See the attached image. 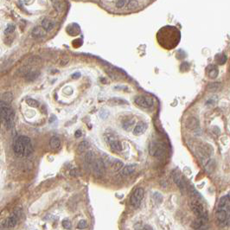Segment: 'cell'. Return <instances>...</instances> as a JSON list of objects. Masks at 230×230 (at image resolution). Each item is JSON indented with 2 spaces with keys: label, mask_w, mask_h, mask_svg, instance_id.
Instances as JSON below:
<instances>
[{
  "label": "cell",
  "mask_w": 230,
  "mask_h": 230,
  "mask_svg": "<svg viewBox=\"0 0 230 230\" xmlns=\"http://www.w3.org/2000/svg\"><path fill=\"white\" fill-rule=\"evenodd\" d=\"M92 168H93L94 174L96 177L100 178L104 176L105 172H106V164H105L103 159L98 158L97 160H95Z\"/></svg>",
  "instance_id": "6"
},
{
  "label": "cell",
  "mask_w": 230,
  "mask_h": 230,
  "mask_svg": "<svg viewBox=\"0 0 230 230\" xmlns=\"http://www.w3.org/2000/svg\"><path fill=\"white\" fill-rule=\"evenodd\" d=\"M185 126L188 130L197 131L199 130V120L195 117H189L186 120Z\"/></svg>",
  "instance_id": "11"
},
{
  "label": "cell",
  "mask_w": 230,
  "mask_h": 230,
  "mask_svg": "<svg viewBox=\"0 0 230 230\" xmlns=\"http://www.w3.org/2000/svg\"><path fill=\"white\" fill-rule=\"evenodd\" d=\"M134 120L131 119V120H127L126 121H125L122 125V127L126 130V131H130L132 129L133 126H134Z\"/></svg>",
  "instance_id": "25"
},
{
  "label": "cell",
  "mask_w": 230,
  "mask_h": 230,
  "mask_svg": "<svg viewBox=\"0 0 230 230\" xmlns=\"http://www.w3.org/2000/svg\"><path fill=\"white\" fill-rule=\"evenodd\" d=\"M17 219H18V215H17V212H15L14 214H12L11 216H9L8 218H6V219L5 220V221H3L2 225H3V227H5V228H11V227H14L17 225Z\"/></svg>",
  "instance_id": "10"
},
{
  "label": "cell",
  "mask_w": 230,
  "mask_h": 230,
  "mask_svg": "<svg viewBox=\"0 0 230 230\" xmlns=\"http://www.w3.org/2000/svg\"><path fill=\"white\" fill-rule=\"evenodd\" d=\"M146 230H152V227H151L147 226V227H146Z\"/></svg>",
  "instance_id": "43"
},
{
  "label": "cell",
  "mask_w": 230,
  "mask_h": 230,
  "mask_svg": "<svg viewBox=\"0 0 230 230\" xmlns=\"http://www.w3.org/2000/svg\"><path fill=\"white\" fill-rule=\"evenodd\" d=\"M221 87V83H219V82H212V83L208 85V89L209 91H216V90L220 89Z\"/></svg>",
  "instance_id": "29"
},
{
  "label": "cell",
  "mask_w": 230,
  "mask_h": 230,
  "mask_svg": "<svg viewBox=\"0 0 230 230\" xmlns=\"http://www.w3.org/2000/svg\"><path fill=\"white\" fill-rule=\"evenodd\" d=\"M62 225L65 229H70L72 227V224H71V222H70V221L68 219H64L62 221Z\"/></svg>",
  "instance_id": "34"
},
{
  "label": "cell",
  "mask_w": 230,
  "mask_h": 230,
  "mask_svg": "<svg viewBox=\"0 0 230 230\" xmlns=\"http://www.w3.org/2000/svg\"><path fill=\"white\" fill-rule=\"evenodd\" d=\"M13 95L11 92H6L4 93L1 96H0V102H4L6 104H10L12 101Z\"/></svg>",
  "instance_id": "21"
},
{
  "label": "cell",
  "mask_w": 230,
  "mask_h": 230,
  "mask_svg": "<svg viewBox=\"0 0 230 230\" xmlns=\"http://www.w3.org/2000/svg\"><path fill=\"white\" fill-rule=\"evenodd\" d=\"M88 148H89V143L88 141H82L80 143L77 151L79 153H81V152H84L85 151H87Z\"/></svg>",
  "instance_id": "24"
},
{
  "label": "cell",
  "mask_w": 230,
  "mask_h": 230,
  "mask_svg": "<svg viewBox=\"0 0 230 230\" xmlns=\"http://www.w3.org/2000/svg\"><path fill=\"white\" fill-rule=\"evenodd\" d=\"M207 221L205 220H203V219H196L192 223H191V227L195 230H197V229H200L202 228L205 224H206Z\"/></svg>",
  "instance_id": "19"
},
{
  "label": "cell",
  "mask_w": 230,
  "mask_h": 230,
  "mask_svg": "<svg viewBox=\"0 0 230 230\" xmlns=\"http://www.w3.org/2000/svg\"><path fill=\"white\" fill-rule=\"evenodd\" d=\"M200 155L203 158H209L211 155L213 154L214 149L211 145L209 144H202L197 149Z\"/></svg>",
  "instance_id": "8"
},
{
  "label": "cell",
  "mask_w": 230,
  "mask_h": 230,
  "mask_svg": "<svg viewBox=\"0 0 230 230\" xmlns=\"http://www.w3.org/2000/svg\"><path fill=\"white\" fill-rule=\"evenodd\" d=\"M149 153L155 158H163L166 153V148L159 141L153 140L149 144Z\"/></svg>",
  "instance_id": "4"
},
{
  "label": "cell",
  "mask_w": 230,
  "mask_h": 230,
  "mask_svg": "<svg viewBox=\"0 0 230 230\" xmlns=\"http://www.w3.org/2000/svg\"><path fill=\"white\" fill-rule=\"evenodd\" d=\"M80 74L78 72V73H74V74H72V78L73 79H78V78H80Z\"/></svg>",
  "instance_id": "40"
},
{
  "label": "cell",
  "mask_w": 230,
  "mask_h": 230,
  "mask_svg": "<svg viewBox=\"0 0 230 230\" xmlns=\"http://www.w3.org/2000/svg\"><path fill=\"white\" fill-rule=\"evenodd\" d=\"M113 3H114L115 6H116L117 8L122 9V8L127 6L128 1H126V0H119V1H114Z\"/></svg>",
  "instance_id": "30"
},
{
  "label": "cell",
  "mask_w": 230,
  "mask_h": 230,
  "mask_svg": "<svg viewBox=\"0 0 230 230\" xmlns=\"http://www.w3.org/2000/svg\"><path fill=\"white\" fill-rule=\"evenodd\" d=\"M40 73L38 71H31L29 72L25 76H26V80L28 81H33L35 80L38 76H39Z\"/></svg>",
  "instance_id": "23"
},
{
  "label": "cell",
  "mask_w": 230,
  "mask_h": 230,
  "mask_svg": "<svg viewBox=\"0 0 230 230\" xmlns=\"http://www.w3.org/2000/svg\"><path fill=\"white\" fill-rule=\"evenodd\" d=\"M215 168V161H214L213 159L209 160V161H208V163H207V164H206V165H205V169H206V170L209 172V173H211V172H213V171H214Z\"/></svg>",
  "instance_id": "27"
},
{
  "label": "cell",
  "mask_w": 230,
  "mask_h": 230,
  "mask_svg": "<svg viewBox=\"0 0 230 230\" xmlns=\"http://www.w3.org/2000/svg\"><path fill=\"white\" fill-rule=\"evenodd\" d=\"M87 227H88V222L86 221L85 220H80L79 221L78 225H77V227L79 229H84V228H86Z\"/></svg>",
  "instance_id": "35"
},
{
  "label": "cell",
  "mask_w": 230,
  "mask_h": 230,
  "mask_svg": "<svg viewBox=\"0 0 230 230\" xmlns=\"http://www.w3.org/2000/svg\"><path fill=\"white\" fill-rule=\"evenodd\" d=\"M227 212L225 209H217L216 212V218L220 223L226 224V220H227Z\"/></svg>",
  "instance_id": "17"
},
{
  "label": "cell",
  "mask_w": 230,
  "mask_h": 230,
  "mask_svg": "<svg viewBox=\"0 0 230 230\" xmlns=\"http://www.w3.org/2000/svg\"><path fill=\"white\" fill-rule=\"evenodd\" d=\"M172 178H173V181L174 183L177 184V186L179 188V189L184 193L185 190H186V183L184 182V180L183 179V177L180 176V174L177 171H173V173H172Z\"/></svg>",
  "instance_id": "9"
},
{
  "label": "cell",
  "mask_w": 230,
  "mask_h": 230,
  "mask_svg": "<svg viewBox=\"0 0 230 230\" xmlns=\"http://www.w3.org/2000/svg\"><path fill=\"white\" fill-rule=\"evenodd\" d=\"M54 4V7L55 8L56 11H62V2H58V1H55V2H53Z\"/></svg>",
  "instance_id": "37"
},
{
  "label": "cell",
  "mask_w": 230,
  "mask_h": 230,
  "mask_svg": "<svg viewBox=\"0 0 230 230\" xmlns=\"http://www.w3.org/2000/svg\"><path fill=\"white\" fill-rule=\"evenodd\" d=\"M74 136H75V138H80V137L81 136V132H80V130L76 131L75 133H74Z\"/></svg>",
  "instance_id": "41"
},
{
  "label": "cell",
  "mask_w": 230,
  "mask_h": 230,
  "mask_svg": "<svg viewBox=\"0 0 230 230\" xmlns=\"http://www.w3.org/2000/svg\"><path fill=\"white\" fill-rule=\"evenodd\" d=\"M144 194H145V192H144V189L142 188H137L133 191V193L130 198V203H131L132 207H134V208L139 207L142 200L144 198Z\"/></svg>",
  "instance_id": "5"
},
{
  "label": "cell",
  "mask_w": 230,
  "mask_h": 230,
  "mask_svg": "<svg viewBox=\"0 0 230 230\" xmlns=\"http://www.w3.org/2000/svg\"><path fill=\"white\" fill-rule=\"evenodd\" d=\"M135 103L143 108H151L152 107L154 101L152 98L149 96H138L135 98Z\"/></svg>",
  "instance_id": "7"
},
{
  "label": "cell",
  "mask_w": 230,
  "mask_h": 230,
  "mask_svg": "<svg viewBox=\"0 0 230 230\" xmlns=\"http://www.w3.org/2000/svg\"><path fill=\"white\" fill-rule=\"evenodd\" d=\"M42 26L46 31H50L51 30H53V28L55 27V22H53L50 19L45 18L42 22Z\"/></svg>",
  "instance_id": "18"
},
{
  "label": "cell",
  "mask_w": 230,
  "mask_h": 230,
  "mask_svg": "<svg viewBox=\"0 0 230 230\" xmlns=\"http://www.w3.org/2000/svg\"><path fill=\"white\" fill-rule=\"evenodd\" d=\"M215 60L218 62V64L221 65L224 64L227 61V56L224 54H218L215 55Z\"/></svg>",
  "instance_id": "28"
},
{
  "label": "cell",
  "mask_w": 230,
  "mask_h": 230,
  "mask_svg": "<svg viewBox=\"0 0 230 230\" xmlns=\"http://www.w3.org/2000/svg\"><path fill=\"white\" fill-rule=\"evenodd\" d=\"M189 191H190L191 195H193V196L195 198V200H198V199H201V198H202V196H201V195H200V194H199V193H198V192H197V191H196V190L194 189V187H192V186H191V187L189 188Z\"/></svg>",
  "instance_id": "33"
},
{
  "label": "cell",
  "mask_w": 230,
  "mask_h": 230,
  "mask_svg": "<svg viewBox=\"0 0 230 230\" xmlns=\"http://www.w3.org/2000/svg\"><path fill=\"white\" fill-rule=\"evenodd\" d=\"M109 146H110V148L112 152H120L122 151V146H121V143L117 140V139H113L112 138H110L109 141Z\"/></svg>",
  "instance_id": "12"
},
{
  "label": "cell",
  "mask_w": 230,
  "mask_h": 230,
  "mask_svg": "<svg viewBox=\"0 0 230 230\" xmlns=\"http://www.w3.org/2000/svg\"><path fill=\"white\" fill-rule=\"evenodd\" d=\"M14 31H15V25H13V24H9V25L6 27V29H5V34H11V33H12Z\"/></svg>",
  "instance_id": "36"
},
{
  "label": "cell",
  "mask_w": 230,
  "mask_h": 230,
  "mask_svg": "<svg viewBox=\"0 0 230 230\" xmlns=\"http://www.w3.org/2000/svg\"><path fill=\"white\" fill-rule=\"evenodd\" d=\"M207 72H208V76L210 78V79H215L218 76V74H219V71H218V68L215 65H210L208 67V69H207Z\"/></svg>",
  "instance_id": "16"
},
{
  "label": "cell",
  "mask_w": 230,
  "mask_h": 230,
  "mask_svg": "<svg viewBox=\"0 0 230 230\" xmlns=\"http://www.w3.org/2000/svg\"><path fill=\"white\" fill-rule=\"evenodd\" d=\"M226 224L227 226H230V215L227 216V220H226Z\"/></svg>",
  "instance_id": "42"
},
{
  "label": "cell",
  "mask_w": 230,
  "mask_h": 230,
  "mask_svg": "<svg viewBox=\"0 0 230 230\" xmlns=\"http://www.w3.org/2000/svg\"><path fill=\"white\" fill-rule=\"evenodd\" d=\"M49 145H50V147L52 149L56 150L61 146V141L57 137H52L50 139V142H49Z\"/></svg>",
  "instance_id": "22"
},
{
  "label": "cell",
  "mask_w": 230,
  "mask_h": 230,
  "mask_svg": "<svg viewBox=\"0 0 230 230\" xmlns=\"http://www.w3.org/2000/svg\"><path fill=\"white\" fill-rule=\"evenodd\" d=\"M70 175H71L72 177H76V176H78V175H79V170H78L77 169H73V170L70 171Z\"/></svg>",
  "instance_id": "39"
},
{
  "label": "cell",
  "mask_w": 230,
  "mask_h": 230,
  "mask_svg": "<svg viewBox=\"0 0 230 230\" xmlns=\"http://www.w3.org/2000/svg\"><path fill=\"white\" fill-rule=\"evenodd\" d=\"M189 206L192 212L196 215L198 219H203L208 221V213L203 205L198 200H192L189 203Z\"/></svg>",
  "instance_id": "3"
},
{
  "label": "cell",
  "mask_w": 230,
  "mask_h": 230,
  "mask_svg": "<svg viewBox=\"0 0 230 230\" xmlns=\"http://www.w3.org/2000/svg\"><path fill=\"white\" fill-rule=\"evenodd\" d=\"M228 203V198H227V195L226 196H223L220 199V202H219V204H218V209H224L225 207L227 205Z\"/></svg>",
  "instance_id": "26"
},
{
  "label": "cell",
  "mask_w": 230,
  "mask_h": 230,
  "mask_svg": "<svg viewBox=\"0 0 230 230\" xmlns=\"http://www.w3.org/2000/svg\"><path fill=\"white\" fill-rule=\"evenodd\" d=\"M13 150L17 157H29L33 152L30 138L27 136L17 137L13 144Z\"/></svg>",
  "instance_id": "1"
},
{
  "label": "cell",
  "mask_w": 230,
  "mask_h": 230,
  "mask_svg": "<svg viewBox=\"0 0 230 230\" xmlns=\"http://www.w3.org/2000/svg\"><path fill=\"white\" fill-rule=\"evenodd\" d=\"M95 160H96L95 159V155L92 151L88 152L87 154L85 155L84 161H85V165L86 166H93V164L95 162Z\"/></svg>",
  "instance_id": "14"
},
{
  "label": "cell",
  "mask_w": 230,
  "mask_h": 230,
  "mask_svg": "<svg viewBox=\"0 0 230 230\" xmlns=\"http://www.w3.org/2000/svg\"><path fill=\"white\" fill-rule=\"evenodd\" d=\"M146 129H147V124L146 122H139L136 125L132 132L134 135L139 136V135H142L143 133H145Z\"/></svg>",
  "instance_id": "13"
},
{
  "label": "cell",
  "mask_w": 230,
  "mask_h": 230,
  "mask_svg": "<svg viewBox=\"0 0 230 230\" xmlns=\"http://www.w3.org/2000/svg\"><path fill=\"white\" fill-rule=\"evenodd\" d=\"M43 35V31H42V29L40 27H36L34 30L32 31V36L34 37H40Z\"/></svg>",
  "instance_id": "31"
},
{
  "label": "cell",
  "mask_w": 230,
  "mask_h": 230,
  "mask_svg": "<svg viewBox=\"0 0 230 230\" xmlns=\"http://www.w3.org/2000/svg\"><path fill=\"white\" fill-rule=\"evenodd\" d=\"M111 101H112V102H114V103H116V104H126V103H127L126 100H121V99H112V100H111Z\"/></svg>",
  "instance_id": "38"
},
{
  "label": "cell",
  "mask_w": 230,
  "mask_h": 230,
  "mask_svg": "<svg viewBox=\"0 0 230 230\" xmlns=\"http://www.w3.org/2000/svg\"><path fill=\"white\" fill-rule=\"evenodd\" d=\"M15 112L10 104L0 102V122L5 124L7 129H11L14 126Z\"/></svg>",
  "instance_id": "2"
},
{
  "label": "cell",
  "mask_w": 230,
  "mask_h": 230,
  "mask_svg": "<svg viewBox=\"0 0 230 230\" xmlns=\"http://www.w3.org/2000/svg\"><path fill=\"white\" fill-rule=\"evenodd\" d=\"M135 170H136V164H129V165L123 167V169L120 171V174L123 177H126V176L132 174L135 171Z\"/></svg>",
  "instance_id": "15"
},
{
  "label": "cell",
  "mask_w": 230,
  "mask_h": 230,
  "mask_svg": "<svg viewBox=\"0 0 230 230\" xmlns=\"http://www.w3.org/2000/svg\"><path fill=\"white\" fill-rule=\"evenodd\" d=\"M110 165H111L112 169L114 171H118V170L123 169L124 164L121 161L118 160V159H112V162H111V164H110Z\"/></svg>",
  "instance_id": "20"
},
{
  "label": "cell",
  "mask_w": 230,
  "mask_h": 230,
  "mask_svg": "<svg viewBox=\"0 0 230 230\" xmlns=\"http://www.w3.org/2000/svg\"><path fill=\"white\" fill-rule=\"evenodd\" d=\"M26 103L29 106H31V107H37V106H39V102L37 100H34V99H27L26 100Z\"/></svg>",
  "instance_id": "32"
}]
</instances>
